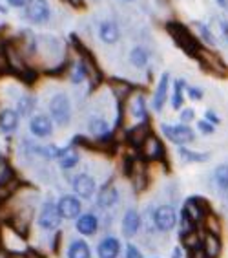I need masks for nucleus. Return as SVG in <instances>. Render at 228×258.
<instances>
[{
  "mask_svg": "<svg viewBox=\"0 0 228 258\" xmlns=\"http://www.w3.org/2000/svg\"><path fill=\"white\" fill-rule=\"evenodd\" d=\"M117 202H119V190H117V187L111 181L102 185V189L97 192V205L100 209H109L113 207Z\"/></svg>",
  "mask_w": 228,
  "mask_h": 258,
  "instance_id": "21",
  "label": "nucleus"
},
{
  "mask_svg": "<svg viewBox=\"0 0 228 258\" xmlns=\"http://www.w3.org/2000/svg\"><path fill=\"white\" fill-rule=\"evenodd\" d=\"M128 60H130V64L137 70L148 68L150 60H152V51H150L144 44H135V46L130 48Z\"/></svg>",
  "mask_w": 228,
  "mask_h": 258,
  "instance_id": "19",
  "label": "nucleus"
},
{
  "mask_svg": "<svg viewBox=\"0 0 228 258\" xmlns=\"http://www.w3.org/2000/svg\"><path fill=\"white\" fill-rule=\"evenodd\" d=\"M123 112L124 115L132 117L134 121H148V103H146V95L143 90H135L134 94L130 95L128 99L123 103Z\"/></svg>",
  "mask_w": 228,
  "mask_h": 258,
  "instance_id": "6",
  "label": "nucleus"
},
{
  "mask_svg": "<svg viewBox=\"0 0 228 258\" xmlns=\"http://www.w3.org/2000/svg\"><path fill=\"white\" fill-rule=\"evenodd\" d=\"M172 258H181V249L175 247L174 251H172Z\"/></svg>",
  "mask_w": 228,
  "mask_h": 258,
  "instance_id": "43",
  "label": "nucleus"
},
{
  "mask_svg": "<svg viewBox=\"0 0 228 258\" xmlns=\"http://www.w3.org/2000/svg\"><path fill=\"white\" fill-rule=\"evenodd\" d=\"M123 2H134V0H123Z\"/></svg>",
  "mask_w": 228,
  "mask_h": 258,
  "instance_id": "45",
  "label": "nucleus"
},
{
  "mask_svg": "<svg viewBox=\"0 0 228 258\" xmlns=\"http://www.w3.org/2000/svg\"><path fill=\"white\" fill-rule=\"evenodd\" d=\"M197 60L199 66L203 68V72L206 74L213 75V77H228V64L223 60V57L217 53V50H212V48H201L195 55V59Z\"/></svg>",
  "mask_w": 228,
  "mask_h": 258,
  "instance_id": "4",
  "label": "nucleus"
},
{
  "mask_svg": "<svg viewBox=\"0 0 228 258\" xmlns=\"http://www.w3.org/2000/svg\"><path fill=\"white\" fill-rule=\"evenodd\" d=\"M201 247H203V251L208 258H217L221 254V251H223V243H221L219 234L206 231V234L201 238Z\"/></svg>",
  "mask_w": 228,
  "mask_h": 258,
  "instance_id": "23",
  "label": "nucleus"
},
{
  "mask_svg": "<svg viewBox=\"0 0 228 258\" xmlns=\"http://www.w3.org/2000/svg\"><path fill=\"white\" fill-rule=\"evenodd\" d=\"M215 2H217V6L221 8V10L228 13V0H215Z\"/></svg>",
  "mask_w": 228,
  "mask_h": 258,
  "instance_id": "41",
  "label": "nucleus"
},
{
  "mask_svg": "<svg viewBox=\"0 0 228 258\" xmlns=\"http://www.w3.org/2000/svg\"><path fill=\"white\" fill-rule=\"evenodd\" d=\"M75 229H77L82 236H93V234L97 233V229H99V220L91 213L80 214L79 218H77Z\"/></svg>",
  "mask_w": 228,
  "mask_h": 258,
  "instance_id": "25",
  "label": "nucleus"
},
{
  "mask_svg": "<svg viewBox=\"0 0 228 258\" xmlns=\"http://www.w3.org/2000/svg\"><path fill=\"white\" fill-rule=\"evenodd\" d=\"M177 224V213L172 205H159L154 213V225L163 231V233H168L175 227Z\"/></svg>",
  "mask_w": 228,
  "mask_h": 258,
  "instance_id": "11",
  "label": "nucleus"
},
{
  "mask_svg": "<svg viewBox=\"0 0 228 258\" xmlns=\"http://www.w3.org/2000/svg\"><path fill=\"white\" fill-rule=\"evenodd\" d=\"M184 95H186V81L184 79H177L174 83V90H172V95H170V106L172 110H181L184 104Z\"/></svg>",
  "mask_w": 228,
  "mask_h": 258,
  "instance_id": "28",
  "label": "nucleus"
},
{
  "mask_svg": "<svg viewBox=\"0 0 228 258\" xmlns=\"http://www.w3.org/2000/svg\"><path fill=\"white\" fill-rule=\"evenodd\" d=\"M139 229H141L139 213L134 211V209L126 211V214H124V218H123V234L126 238H134L135 234L139 233Z\"/></svg>",
  "mask_w": 228,
  "mask_h": 258,
  "instance_id": "26",
  "label": "nucleus"
},
{
  "mask_svg": "<svg viewBox=\"0 0 228 258\" xmlns=\"http://www.w3.org/2000/svg\"><path fill=\"white\" fill-rule=\"evenodd\" d=\"M164 31L168 35L172 42L177 46L179 50L184 55H188L192 59H195L197 51L203 48V44L199 42V39L193 35V31L190 30L188 24H184L177 19H168L164 22Z\"/></svg>",
  "mask_w": 228,
  "mask_h": 258,
  "instance_id": "1",
  "label": "nucleus"
},
{
  "mask_svg": "<svg viewBox=\"0 0 228 258\" xmlns=\"http://www.w3.org/2000/svg\"><path fill=\"white\" fill-rule=\"evenodd\" d=\"M119 253H121V242L115 236H106L97 245L99 258H117Z\"/></svg>",
  "mask_w": 228,
  "mask_h": 258,
  "instance_id": "24",
  "label": "nucleus"
},
{
  "mask_svg": "<svg viewBox=\"0 0 228 258\" xmlns=\"http://www.w3.org/2000/svg\"><path fill=\"white\" fill-rule=\"evenodd\" d=\"M20 124V115L15 108H2L0 110V132L6 136L13 134L19 130Z\"/></svg>",
  "mask_w": 228,
  "mask_h": 258,
  "instance_id": "20",
  "label": "nucleus"
},
{
  "mask_svg": "<svg viewBox=\"0 0 228 258\" xmlns=\"http://www.w3.org/2000/svg\"><path fill=\"white\" fill-rule=\"evenodd\" d=\"M28 128L35 138L39 139H46L51 138L55 132V123L50 115L46 114H35L30 117V123H28Z\"/></svg>",
  "mask_w": 228,
  "mask_h": 258,
  "instance_id": "10",
  "label": "nucleus"
},
{
  "mask_svg": "<svg viewBox=\"0 0 228 258\" xmlns=\"http://www.w3.org/2000/svg\"><path fill=\"white\" fill-rule=\"evenodd\" d=\"M26 2H28V0H6L8 8H11V10H22Z\"/></svg>",
  "mask_w": 228,
  "mask_h": 258,
  "instance_id": "39",
  "label": "nucleus"
},
{
  "mask_svg": "<svg viewBox=\"0 0 228 258\" xmlns=\"http://www.w3.org/2000/svg\"><path fill=\"white\" fill-rule=\"evenodd\" d=\"M99 40L106 46H115L121 40V28L115 19H104L99 22Z\"/></svg>",
  "mask_w": 228,
  "mask_h": 258,
  "instance_id": "13",
  "label": "nucleus"
},
{
  "mask_svg": "<svg viewBox=\"0 0 228 258\" xmlns=\"http://www.w3.org/2000/svg\"><path fill=\"white\" fill-rule=\"evenodd\" d=\"M213 181L221 190H228V163H221L213 170Z\"/></svg>",
  "mask_w": 228,
  "mask_h": 258,
  "instance_id": "32",
  "label": "nucleus"
},
{
  "mask_svg": "<svg viewBox=\"0 0 228 258\" xmlns=\"http://www.w3.org/2000/svg\"><path fill=\"white\" fill-rule=\"evenodd\" d=\"M108 88H109V92L113 94L115 99H117V103L123 104L124 101L128 99L130 95L137 90V86H135L134 83H130L128 79H123V77H109Z\"/></svg>",
  "mask_w": 228,
  "mask_h": 258,
  "instance_id": "16",
  "label": "nucleus"
},
{
  "mask_svg": "<svg viewBox=\"0 0 228 258\" xmlns=\"http://www.w3.org/2000/svg\"><path fill=\"white\" fill-rule=\"evenodd\" d=\"M204 119L208 121V123H212L213 126H217V124L221 123V117L215 114V110H206V112H204Z\"/></svg>",
  "mask_w": 228,
  "mask_h": 258,
  "instance_id": "36",
  "label": "nucleus"
},
{
  "mask_svg": "<svg viewBox=\"0 0 228 258\" xmlns=\"http://www.w3.org/2000/svg\"><path fill=\"white\" fill-rule=\"evenodd\" d=\"M152 134V124H150V119L148 121H139V123H135L132 128L126 130V134H124V141L130 145V147H134L135 150L139 149L143 141L148 136Z\"/></svg>",
  "mask_w": 228,
  "mask_h": 258,
  "instance_id": "15",
  "label": "nucleus"
},
{
  "mask_svg": "<svg viewBox=\"0 0 228 258\" xmlns=\"http://www.w3.org/2000/svg\"><path fill=\"white\" fill-rule=\"evenodd\" d=\"M48 108H50V117L59 126H68L73 119V104L66 92H57L51 95Z\"/></svg>",
  "mask_w": 228,
  "mask_h": 258,
  "instance_id": "3",
  "label": "nucleus"
},
{
  "mask_svg": "<svg viewBox=\"0 0 228 258\" xmlns=\"http://www.w3.org/2000/svg\"><path fill=\"white\" fill-rule=\"evenodd\" d=\"M0 258H8V256H6V254H4V253H0Z\"/></svg>",
  "mask_w": 228,
  "mask_h": 258,
  "instance_id": "44",
  "label": "nucleus"
},
{
  "mask_svg": "<svg viewBox=\"0 0 228 258\" xmlns=\"http://www.w3.org/2000/svg\"><path fill=\"white\" fill-rule=\"evenodd\" d=\"M0 15H8V6H4L0 2Z\"/></svg>",
  "mask_w": 228,
  "mask_h": 258,
  "instance_id": "42",
  "label": "nucleus"
},
{
  "mask_svg": "<svg viewBox=\"0 0 228 258\" xmlns=\"http://www.w3.org/2000/svg\"><path fill=\"white\" fill-rule=\"evenodd\" d=\"M57 209H59L60 216L64 220L79 218L80 213H82L80 198H77L75 194H64V196H60L59 202H57Z\"/></svg>",
  "mask_w": 228,
  "mask_h": 258,
  "instance_id": "12",
  "label": "nucleus"
},
{
  "mask_svg": "<svg viewBox=\"0 0 228 258\" xmlns=\"http://www.w3.org/2000/svg\"><path fill=\"white\" fill-rule=\"evenodd\" d=\"M186 95H188L192 101H203L204 97V90L201 86H192L186 85Z\"/></svg>",
  "mask_w": 228,
  "mask_h": 258,
  "instance_id": "33",
  "label": "nucleus"
},
{
  "mask_svg": "<svg viewBox=\"0 0 228 258\" xmlns=\"http://www.w3.org/2000/svg\"><path fill=\"white\" fill-rule=\"evenodd\" d=\"M190 258H208V256H206V253L203 251V247H201V245H197L195 249H192V251H190Z\"/></svg>",
  "mask_w": 228,
  "mask_h": 258,
  "instance_id": "40",
  "label": "nucleus"
},
{
  "mask_svg": "<svg viewBox=\"0 0 228 258\" xmlns=\"http://www.w3.org/2000/svg\"><path fill=\"white\" fill-rule=\"evenodd\" d=\"M161 132L168 141H172L177 147H186L188 143L195 141V132L188 124H170V123H161Z\"/></svg>",
  "mask_w": 228,
  "mask_h": 258,
  "instance_id": "7",
  "label": "nucleus"
},
{
  "mask_svg": "<svg viewBox=\"0 0 228 258\" xmlns=\"http://www.w3.org/2000/svg\"><path fill=\"white\" fill-rule=\"evenodd\" d=\"M124 258H143V253L139 251V247H135L134 243H130L126 247V256Z\"/></svg>",
  "mask_w": 228,
  "mask_h": 258,
  "instance_id": "37",
  "label": "nucleus"
},
{
  "mask_svg": "<svg viewBox=\"0 0 228 258\" xmlns=\"http://www.w3.org/2000/svg\"><path fill=\"white\" fill-rule=\"evenodd\" d=\"M170 97V74L164 72L157 81V86L154 90V95H152V110L154 112H163L164 104Z\"/></svg>",
  "mask_w": 228,
  "mask_h": 258,
  "instance_id": "14",
  "label": "nucleus"
},
{
  "mask_svg": "<svg viewBox=\"0 0 228 258\" xmlns=\"http://www.w3.org/2000/svg\"><path fill=\"white\" fill-rule=\"evenodd\" d=\"M39 227L42 231H57L62 222V216H60L59 209H57V204L53 202H46L42 207H40V213H39Z\"/></svg>",
  "mask_w": 228,
  "mask_h": 258,
  "instance_id": "9",
  "label": "nucleus"
},
{
  "mask_svg": "<svg viewBox=\"0 0 228 258\" xmlns=\"http://www.w3.org/2000/svg\"><path fill=\"white\" fill-rule=\"evenodd\" d=\"M183 213L192 220L193 224H197V222H204L206 214H208V207H206V204H204V200L201 196H192V198L186 200Z\"/></svg>",
  "mask_w": 228,
  "mask_h": 258,
  "instance_id": "18",
  "label": "nucleus"
},
{
  "mask_svg": "<svg viewBox=\"0 0 228 258\" xmlns=\"http://www.w3.org/2000/svg\"><path fill=\"white\" fill-rule=\"evenodd\" d=\"M195 119V110L193 108H181L179 110V121L183 124H190Z\"/></svg>",
  "mask_w": 228,
  "mask_h": 258,
  "instance_id": "34",
  "label": "nucleus"
},
{
  "mask_svg": "<svg viewBox=\"0 0 228 258\" xmlns=\"http://www.w3.org/2000/svg\"><path fill=\"white\" fill-rule=\"evenodd\" d=\"M15 110L19 112L20 117H31L37 110V97L33 94H22L17 97Z\"/></svg>",
  "mask_w": 228,
  "mask_h": 258,
  "instance_id": "27",
  "label": "nucleus"
},
{
  "mask_svg": "<svg viewBox=\"0 0 228 258\" xmlns=\"http://www.w3.org/2000/svg\"><path fill=\"white\" fill-rule=\"evenodd\" d=\"M71 189H73L77 198L89 200L93 198L95 192H97V181H95V178L91 174L80 172L71 178Z\"/></svg>",
  "mask_w": 228,
  "mask_h": 258,
  "instance_id": "8",
  "label": "nucleus"
},
{
  "mask_svg": "<svg viewBox=\"0 0 228 258\" xmlns=\"http://www.w3.org/2000/svg\"><path fill=\"white\" fill-rule=\"evenodd\" d=\"M190 26V30L193 31V35L199 39V42L204 46V48H212V50H215L217 48V37H215V33L212 31V28H210L206 22H201V20H192V24Z\"/></svg>",
  "mask_w": 228,
  "mask_h": 258,
  "instance_id": "17",
  "label": "nucleus"
},
{
  "mask_svg": "<svg viewBox=\"0 0 228 258\" xmlns=\"http://www.w3.org/2000/svg\"><path fill=\"white\" fill-rule=\"evenodd\" d=\"M217 26H219V33H221V37L228 39V19L226 17H221V19L217 20Z\"/></svg>",
  "mask_w": 228,
  "mask_h": 258,
  "instance_id": "38",
  "label": "nucleus"
},
{
  "mask_svg": "<svg viewBox=\"0 0 228 258\" xmlns=\"http://www.w3.org/2000/svg\"><path fill=\"white\" fill-rule=\"evenodd\" d=\"M10 183H15V172L11 169L10 161L0 156V189L8 187Z\"/></svg>",
  "mask_w": 228,
  "mask_h": 258,
  "instance_id": "31",
  "label": "nucleus"
},
{
  "mask_svg": "<svg viewBox=\"0 0 228 258\" xmlns=\"http://www.w3.org/2000/svg\"><path fill=\"white\" fill-rule=\"evenodd\" d=\"M197 130L203 136H212L213 132H215V126H213L212 123H208L206 119H199L197 121Z\"/></svg>",
  "mask_w": 228,
  "mask_h": 258,
  "instance_id": "35",
  "label": "nucleus"
},
{
  "mask_svg": "<svg viewBox=\"0 0 228 258\" xmlns=\"http://www.w3.org/2000/svg\"><path fill=\"white\" fill-rule=\"evenodd\" d=\"M137 152H139V158L144 163H159L166 158V147H164L163 139L159 138L155 132H152L148 138L144 139L143 145L137 149Z\"/></svg>",
  "mask_w": 228,
  "mask_h": 258,
  "instance_id": "5",
  "label": "nucleus"
},
{
  "mask_svg": "<svg viewBox=\"0 0 228 258\" xmlns=\"http://www.w3.org/2000/svg\"><path fill=\"white\" fill-rule=\"evenodd\" d=\"M177 152L184 163H204L210 159V152H199V150L186 149V147H179Z\"/></svg>",
  "mask_w": 228,
  "mask_h": 258,
  "instance_id": "29",
  "label": "nucleus"
},
{
  "mask_svg": "<svg viewBox=\"0 0 228 258\" xmlns=\"http://www.w3.org/2000/svg\"><path fill=\"white\" fill-rule=\"evenodd\" d=\"M68 258H91V249L84 240H73L68 247Z\"/></svg>",
  "mask_w": 228,
  "mask_h": 258,
  "instance_id": "30",
  "label": "nucleus"
},
{
  "mask_svg": "<svg viewBox=\"0 0 228 258\" xmlns=\"http://www.w3.org/2000/svg\"><path fill=\"white\" fill-rule=\"evenodd\" d=\"M57 161H59V167L62 170L75 169L80 161V154H79V150H77V147L70 145V147L60 149V154H59V158H57Z\"/></svg>",
  "mask_w": 228,
  "mask_h": 258,
  "instance_id": "22",
  "label": "nucleus"
},
{
  "mask_svg": "<svg viewBox=\"0 0 228 258\" xmlns=\"http://www.w3.org/2000/svg\"><path fill=\"white\" fill-rule=\"evenodd\" d=\"M22 19L30 26H50L53 20V8L50 0H28L22 8Z\"/></svg>",
  "mask_w": 228,
  "mask_h": 258,
  "instance_id": "2",
  "label": "nucleus"
}]
</instances>
